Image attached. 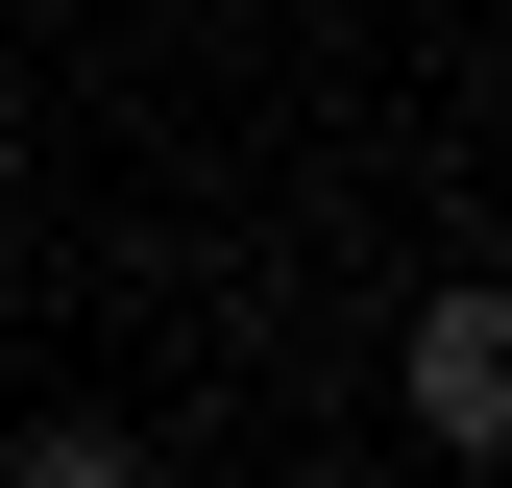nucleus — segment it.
Listing matches in <instances>:
<instances>
[{
    "mask_svg": "<svg viewBox=\"0 0 512 488\" xmlns=\"http://www.w3.org/2000/svg\"><path fill=\"white\" fill-rule=\"evenodd\" d=\"M415 440L439 464H512V293H439L415 318Z\"/></svg>",
    "mask_w": 512,
    "mask_h": 488,
    "instance_id": "f257e3e1",
    "label": "nucleus"
}]
</instances>
